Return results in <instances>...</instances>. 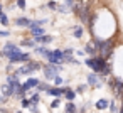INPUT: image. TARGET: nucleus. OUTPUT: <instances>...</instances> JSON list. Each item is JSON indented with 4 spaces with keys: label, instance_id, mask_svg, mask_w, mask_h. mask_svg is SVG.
Listing matches in <instances>:
<instances>
[{
    "label": "nucleus",
    "instance_id": "9d476101",
    "mask_svg": "<svg viewBox=\"0 0 123 113\" xmlns=\"http://www.w3.org/2000/svg\"><path fill=\"white\" fill-rule=\"evenodd\" d=\"M110 101H111V100H108V98H99V100L94 103V108H96L98 111H106V110H110Z\"/></svg>",
    "mask_w": 123,
    "mask_h": 113
},
{
    "label": "nucleus",
    "instance_id": "c9c22d12",
    "mask_svg": "<svg viewBox=\"0 0 123 113\" xmlns=\"http://www.w3.org/2000/svg\"><path fill=\"white\" fill-rule=\"evenodd\" d=\"M118 113H123V100H121V105H120V110H118Z\"/></svg>",
    "mask_w": 123,
    "mask_h": 113
},
{
    "label": "nucleus",
    "instance_id": "2eb2a0df",
    "mask_svg": "<svg viewBox=\"0 0 123 113\" xmlns=\"http://www.w3.org/2000/svg\"><path fill=\"white\" fill-rule=\"evenodd\" d=\"M83 36H84V27L79 25V24L74 25V27H73V37H74V39H81Z\"/></svg>",
    "mask_w": 123,
    "mask_h": 113
},
{
    "label": "nucleus",
    "instance_id": "5701e85b",
    "mask_svg": "<svg viewBox=\"0 0 123 113\" xmlns=\"http://www.w3.org/2000/svg\"><path fill=\"white\" fill-rule=\"evenodd\" d=\"M0 25H4V27H9L10 25V19H9V15L5 12L0 15Z\"/></svg>",
    "mask_w": 123,
    "mask_h": 113
},
{
    "label": "nucleus",
    "instance_id": "473e14b6",
    "mask_svg": "<svg viewBox=\"0 0 123 113\" xmlns=\"http://www.w3.org/2000/svg\"><path fill=\"white\" fill-rule=\"evenodd\" d=\"M74 2H76V0H62V4H66V5H69L71 9H73V5H74Z\"/></svg>",
    "mask_w": 123,
    "mask_h": 113
},
{
    "label": "nucleus",
    "instance_id": "6e6552de",
    "mask_svg": "<svg viewBox=\"0 0 123 113\" xmlns=\"http://www.w3.org/2000/svg\"><path fill=\"white\" fill-rule=\"evenodd\" d=\"M47 96H52V98H62V86H56V84H51V88L46 91Z\"/></svg>",
    "mask_w": 123,
    "mask_h": 113
},
{
    "label": "nucleus",
    "instance_id": "1a4fd4ad",
    "mask_svg": "<svg viewBox=\"0 0 123 113\" xmlns=\"http://www.w3.org/2000/svg\"><path fill=\"white\" fill-rule=\"evenodd\" d=\"M49 52H51V49L47 47V46H36L34 47V54H37L39 57H42V59H47V56H49Z\"/></svg>",
    "mask_w": 123,
    "mask_h": 113
},
{
    "label": "nucleus",
    "instance_id": "ddd939ff",
    "mask_svg": "<svg viewBox=\"0 0 123 113\" xmlns=\"http://www.w3.org/2000/svg\"><path fill=\"white\" fill-rule=\"evenodd\" d=\"M29 31H31V36H32V37H39V36H44V34H47L44 25H36V27H31Z\"/></svg>",
    "mask_w": 123,
    "mask_h": 113
},
{
    "label": "nucleus",
    "instance_id": "39448f33",
    "mask_svg": "<svg viewBox=\"0 0 123 113\" xmlns=\"http://www.w3.org/2000/svg\"><path fill=\"white\" fill-rule=\"evenodd\" d=\"M76 96H78V93H76L74 88H71L68 84H62V98H66V101H74Z\"/></svg>",
    "mask_w": 123,
    "mask_h": 113
},
{
    "label": "nucleus",
    "instance_id": "a878e982",
    "mask_svg": "<svg viewBox=\"0 0 123 113\" xmlns=\"http://www.w3.org/2000/svg\"><path fill=\"white\" fill-rule=\"evenodd\" d=\"M51 110H56V108H59L61 106V98H52V101H51Z\"/></svg>",
    "mask_w": 123,
    "mask_h": 113
},
{
    "label": "nucleus",
    "instance_id": "c85d7f7f",
    "mask_svg": "<svg viewBox=\"0 0 123 113\" xmlns=\"http://www.w3.org/2000/svg\"><path fill=\"white\" fill-rule=\"evenodd\" d=\"M7 101H9V98H7L2 91H0V105H7Z\"/></svg>",
    "mask_w": 123,
    "mask_h": 113
},
{
    "label": "nucleus",
    "instance_id": "6ab92c4d",
    "mask_svg": "<svg viewBox=\"0 0 123 113\" xmlns=\"http://www.w3.org/2000/svg\"><path fill=\"white\" fill-rule=\"evenodd\" d=\"M29 98H31V103H32V105H37V106H39L41 101H42V96H41V93H37V91H36V93H31Z\"/></svg>",
    "mask_w": 123,
    "mask_h": 113
},
{
    "label": "nucleus",
    "instance_id": "7ed1b4c3",
    "mask_svg": "<svg viewBox=\"0 0 123 113\" xmlns=\"http://www.w3.org/2000/svg\"><path fill=\"white\" fill-rule=\"evenodd\" d=\"M86 83L89 84V88H94V89H103V86L106 84V79L101 78L98 73H88L86 74Z\"/></svg>",
    "mask_w": 123,
    "mask_h": 113
},
{
    "label": "nucleus",
    "instance_id": "f03ea898",
    "mask_svg": "<svg viewBox=\"0 0 123 113\" xmlns=\"http://www.w3.org/2000/svg\"><path fill=\"white\" fill-rule=\"evenodd\" d=\"M62 71H64V64H51V63H46L42 66V74H44V79L46 81H52Z\"/></svg>",
    "mask_w": 123,
    "mask_h": 113
},
{
    "label": "nucleus",
    "instance_id": "f704fd0d",
    "mask_svg": "<svg viewBox=\"0 0 123 113\" xmlns=\"http://www.w3.org/2000/svg\"><path fill=\"white\" fill-rule=\"evenodd\" d=\"M2 14H4V4L0 2V15H2Z\"/></svg>",
    "mask_w": 123,
    "mask_h": 113
},
{
    "label": "nucleus",
    "instance_id": "bb28decb",
    "mask_svg": "<svg viewBox=\"0 0 123 113\" xmlns=\"http://www.w3.org/2000/svg\"><path fill=\"white\" fill-rule=\"evenodd\" d=\"M62 51H64V56H73L76 49H74V47H71V46H68V47H64Z\"/></svg>",
    "mask_w": 123,
    "mask_h": 113
},
{
    "label": "nucleus",
    "instance_id": "f3484780",
    "mask_svg": "<svg viewBox=\"0 0 123 113\" xmlns=\"http://www.w3.org/2000/svg\"><path fill=\"white\" fill-rule=\"evenodd\" d=\"M49 88H51V83H49V81H46V79H44V81L41 79V83H39V84H37V88H36V91H37V93H46Z\"/></svg>",
    "mask_w": 123,
    "mask_h": 113
},
{
    "label": "nucleus",
    "instance_id": "0eeeda50",
    "mask_svg": "<svg viewBox=\"0 0 123 113\" xmlns=\"http://www.w3.org/2000/svg\"><path fill=\"white\" fill-rule=\"evenodd\" d=\"M31 22H32V19L22 15V17H17V19L14 20V25H15V27H22V29H29V27H31Z\"/></svg>",
    "mask_w": 123,
    "mask_h": 113
},
{
    "label": "nucleus",
    "instance_id": "cd10ccee",
    "mask_svg": "<svg viewBox=\"0 0 123 113\" xmlns=\"http://www.w3.org/2000/svg\"><path fill=\"white\" fill-rule=\"evenodd\" d=\"M15 2H17V7L20 10H25L27 9V2H25V0H15Z\"/></svg>",
    "mask_w": 123,
    "mask_h": 113
},
{
    "label": "nucleus",
    "instance_id": "4468645a",
    "mask_svg": "<svg viewBox=\"0 0 123 113\" xmlns=\"http://www.w3.org/2000/svg\"><path fill=\"white\" fill-rule=\"evenodd\" d=\"M79 111V106L74 103V101H66L64 105V113H78Z\"/></svg>",
    "mask_w": 123,
    "mask_h": 113
},
{
    "label": "nucleus",
    "instance_id": "a211bd4d",
    "mask_svg": "<svg viewBox=\"0 0 123 113\" xmlns=\"http://www.w3.org/2000/svg\"><path fill=\"white\" fill-rule=\"evenodd\" d=\"M71 12H73V9H71L69 5H66V4H59V5H57V14L66 15V14H71Z\"/></svg>",
    "mask_w": 123,
    "mask_h": 113
},
{
    "label": "nucleus",
    "instance_id": "20e7f679",
    "mask_svg": "<svg viewBox=\"0 0 123 113\" xmlns=\"http://www.w3.org/2000/svg\"><path fill=\"white\" fill-rule=\"evenodd\" d=\"M46 61L51 64H64V51L62 49H51Z\"/></svg>",
    "mask_w": 123,
    "mask_h": 113
},
{
    "label": "nucleus",
    "instance_id": "b1692460",
    "mask_svg": "<svg viewBox=\"0 0 123 113\" xmlns=\"http://www.w3.org/2000/svg\"><path fill=\"white\" fill-rule=\"evenodd\" d=\"M57 2H56V0H47V4H46V7L51 10V12H57Z\"/></svg>",
    "mask_w": 123,
    "mask_h": 113
},
{
    "label": "nucleus",
    "instance_id": "dca6fc26",
    "mask_svg": "<svg viewBox=\"0 0 123 113\" xmlns=\"http://www.w3.org/2000/svg\"><path fill=\"white\" fill-rule=\"evenodd\" d=\"M20 46H22V47H32V49H34V47L37 46V42H36V39L31 36L29 39H25V37H24V39L20 41Z\"/></svg>",
    "mask_w": 123,
    "mask_h": 113
},
{
    "label": "nucleus",
    "instance_id": "e433bc0d",
    "mask_svg": "<svg viewBox=\"0 0 123 113\" xmlns=\"http://www.w3.org/2000/svg\"><path fill=\"white\" fill-rule=\"evenodd\" d=\"M14 113H22V110H17V111H14Z\"/></svg>",
    "mask_w": 123,
    "mask_h": 113
},
{
    "label": "nucleus",
    "instance_id": "9b49d317",
    "mask_svg": "<svg viewBox=\"0 0 123 113\" xmlns=\"http://www.w3.org/2000/svg\"><path fill=\"white\" fill-rule=\"evenodd\" d=\"M36 39V42L39 44V46H49V44H52V41H54V37L51 36V34H44V36H39V37H34Z\"/></svg>",
    "mask_w": 123,
    "mask_h": 113
},
{
    "label": "nucleus",
    "instance_id": "f8f14e48",
    "mask_svg": "<svg viewBox=\"0 0 123 113\" xmlns=\"http://www.w3.org/2000/svg\"><path fill=\"white\" fill-rule=\"evenodd\" d=\"M0 91H2V93H4V94H5V96H7V98H9V100H10V98H14V96H15V89H14V88H12V86H9V84H7V83H4V84H2V86H0Z\"/></svg>",
    "mask_w": 123,
    "mask_h": 113
},
{
    "label": "nucleus",
    "instance_id": "2f4dec72",
    "mask_svg": "<svg viewBox=\"0 0 123 113\" xmlns=\"http://www.w3.org/2000/svg\"><path fill=\"white\" fill-rule=\"evenodd\" d=\"M5 71H7V74L14 73V64H12V63H9V64H7V68H5Z\"/></svg>",
    "mask_w": 123,
    "mask_h": 113
},
{
    "label": "nucleus",
    "instance_id": "c756f323",
    "mask_svg": "<svg viewBox=\"0 0 123 113\" xmlns=\"http://www.w3.org/2000/svg\"><path fill=\"white\" fill-rule=\"evenodd\" d=\"M9 39L10 37V31H0V39Z\"/></svg>",
    "mask_w": 123,
    "mask_h": 113
},
{
    "label": "nucleus",
    "instance_id": "7c9ffc66",
    "mask_svg": "<svg viewBox=\"0 0 123 113\" xmlns=\"http://www.w3.org/2000/svg\"><path fill=\"white\" fill-rule=\"evenodd\" d=\"M84 54H86V52H84V49H76V51H74V56H76V57L84 56Z\"/></svg>",
    "mask_w": 123,
    "mask_h": 113
},
{
    "label": "nucleus",
    "instance_id": "393cba45",
    "mask_svg": "<svg viewBox=\"0 0 123 113\" xmlns=\"http://www.w3.org/2000/svg\"><path fill=\"white\" fill-rule=\"evenodd\" d=\"M110 111L111 113H118V100L116 98L110 101Z\"/></svg>",
    "mask_w": 123,
    "mask_h": 113
},
{
    "label": "nucleus",
    "instance_id": "412c9836",
    "mask_svg": "<svg viewBox=\"0 0 123 113\" xmlns=\"http://www.w3.org/2000/svg\"><path fill=\"white\" fill-rule=\"evenodd\" d=\"M32 106V103H31V98L29 96H22L20 98V108H24V110H29Z\"/></svg>",
    "mask_w": 123,
    "mask_h": 113
},
{
    "label": "nucleus",
    "instance_id": "4be33fe9",
    "mask_svg": "<svg viewBox=\"0 0 123 113\" xmlns=\"http://www.w3.org/2000/svg\"><path fill=\"white\" fill-rule=\"evenodd\" d=\"M52 84H56V86H62V84H68V81H66L61 74H57V76L52 79Z\"/></svg>",
    "mask_w": 123,
    "mask_h": 113
},
{
    "label": "nucleus",
    "instance_id": "72a5a7b5",
    "mask_svg": "<svg viewBox=\"0 0 123 113\" xmlns=\"http://www.w3.org/2000/svg\"><path fill=\"white\" fill-rule=\"evenodd\" d=\"M0 113H9V110H7L4 105H0Z\"/></svg>",
    "mask_w": 123,
    "mask_h": 113
},
{
    "label": "nucleus",
    "instance_id": "f257e3e1",
    "mask_svg": "<svg viewBox=\"0 0 123 113\" xmlns=\"http://www.w3.org/2000/svg\"><path fill=\"white\" fill-rule=\"evenodd\" d=\"M0 57H5L12 64H25V63H29L32 59L31 52H24L20 49V46H17V44H14L10 41L5 42L4 47L0 49Z\"/></svg>",
    "mask_w": 123,
    "mask_h": 113
},
{
    "label": "nucleus",
    "instance_id": "423d86ee",
    "mask_svg": "<svg viewBox=\"0 0 123 113\" xmlns=\"http://www.w3.org/2000/svg\"><path fill=\"white\" fill-rule=\"evenodd\" d=\"M84 52H86V56H98V46H96V41L94 39H91V41L86 42Z\"/></svg>",
    "mask_w": 123,
    "mask_h": 113
},
{
    "label": "nucleus",
    "instance_id": "aec40b11",
    "mask_svg": "<svg viewBox=\"0 0 123 113\" xmlns=\"http://www.w3.org/2000/svg\"><path fill=\"white\" fill-rule=\"evenodd\" d=\"M74 89H76V93H78V94H84V93L89 89V84H88V83H79Z\"/></svg>",
    "mask_w": 123,
    "mask_h": 113
}]
</instances>
